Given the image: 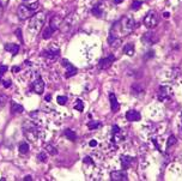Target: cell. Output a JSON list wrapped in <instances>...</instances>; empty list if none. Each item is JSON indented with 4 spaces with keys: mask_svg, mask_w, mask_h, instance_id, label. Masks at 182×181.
Returning <instances> with one entry per match:
<instances>
[{
    "mask_svg": "<svg viewBox=\"0 0 182 181\" xmlns=\"http://www.w3.org/2000/svg\"><path fill=\"white\" fill-rule=\"evenodd\" d=\"M143 41H145V42L149 43V44H154V43L156 42V38H155V36H154V35H152L151 32H148V34L144 35Z\"/></svg>",
    "mask_w": 182,
    "mask_h": 181,
    "instance_id": "2e32d148",
    "label": "cell"
},
{
    "mask_svg": "<svg viewBox=\"0 0 182 181\" xmlns=\"http://www.w3.org/2000/svg\"><path fill=\"white\" fill-rule=\"evenodd\" d=\"M5 49H6L7 52H10L12 55H16L19 52V46L16 44V43H6L5 44Z\"/></svg>",
    "mask_w": 182,
    "mask_h": 181,
    "instance_id": "7c38bea8",
    "label": "cell"
},
{
    "mask_svg": "<svg viewBox=\"0 0 182 181\" xmlns=\"http://www.w3.org/2000/svg\"><path fill=\"white\" fill-rule=\"evenodd\" d=\"M158 24V16L156 12H149L144 18V25L148 29H154Z\"/></svg>",
    "mask_w": 182,
    "mask_h": 181,
    "instance_id": "277c9868",
    "label": "cell"
},
{
    "mask_svg": "<svg viewBox=\"0 0 182 181\" xmlns=\"http://www.w3.org/2000/svg\"><path fill=\"white\" fill-rule=\"evenodd\" d=\"M19 70H21V67H18V66H15V67L12 68V71H13L15 73H17V72H18V71H19Z\"/></svg>",
    "mask_w": 182,
    "mask_h": 181,
    "instance_id": "74e56055",
    "label": "cell"
},
{
    "mask_svg": "<svg viewBox=\"0 0 182 181\" xmlns=\"http://www.w3.org/2000/svg\"><path fill=\"white\" fill-rule=\"evenodd\" d=\"M110 179L113 181H126L128 180V174L126 170H115L111 172Z\"/></svg>",
    "mask_w": 182,
    "mask_h": 181,
    "instance_id": "5b68a950",
    "label": "cell"
},
{
    "mask_svg": "<svg viewBox=\"0 0 182 181\" xmlns=\"http://www.w3.org/2000/svg\"><path fill=\"white\" fill-rule=\"evenodd\" d=\"M62 65L65 66L66 70H67L66 77H72V76H74L75 73H77V68H75L69 61H67L66 59H62Z\"/></svg>",
    "mask_w": 182,
    "mask_h": 181,
    "instance_id": "ba28073f",
    "label": "cell"
},
{
    "mask_svg": "<svg viewBox=\"0 0 182 181\" xmlns=\"http://www.w3.org/2000/svg\"><path fill=\"white\" fill-rule=\"evenodd\" d=\"M140 6H142V3H140V1H134L132 4V10H138V9H140Z\"/></svg>",
    "mask_w": 182,
    "mask_h": 181,
    "instance_id": "f546056e",
    "label": "cell"
},
{
    "mask_svg": "<svg viewBox=\"0 0 182 181\" xmlns=\"http://www.w3.org/2000/svg\"><path fill=\"white\" fill-rule=\"evenodd\" d=\"M32 180V176L31 175H26V176L24 178V181H31Z\"/></svg>",
    "mask_w": 182,
    "mask_h": 181,
    "instance_id": "8d00e7d4",
    "label": "cell"
},
{
    "mask_svg": "<svg viewBox=\"0 0 182 181\" xmlns=\"http://www.w3.org/2000/svg\"><path fill=\"white\" fill-rule=\"evenodd\" d=\"M46 22V15L43 12H38L36 15H32L30 22H29V25H28V31L29 35H36L40 32V30L43 28V24Z\"/></svg>",
    "mask_w": 182,
    "mask_h": 181,
    "instance_id": "6da1fadb",
    "label": "cell"
},
{
    "mask_svg": "<svg viewBox=\"0 0 182 181\" xmlns=\"http://www.w3.org/2000/svg\"><path fill=\"white\" fill-rule=\"evenodd\" d=\"M125 54H127L128 56H132L134 54V44L133 43H127L124 48Z\"/></svg>",
    "mask_w": 182,
    "mask_h": 181,
    "instance_id": "ac0fdd59",
    "label": "cell"
},
{
    "mask_svg": "<svg viewBox=\"0 0 182 181\" xmlns=\"http://www.w3.org/2000/svg\"><path fill=\"white\" fill-rule=\"evenodd\" d=\"M99 126H101V124L97 121H89V124H87V127H89L90 130H95V128H97Z\"/></svg>",
    "mask_w": 182,
    "mask_h": 181,
    "instance_id": "d4e9b609",
    "label": "cell"
},
{
    "mask_svg": "<svg viewBox=\"0 0 182 181\" xmlns=\"http://www.w3.org/2000/svg\"><path fill=\"white\" fill-rule=\"evenodd\" d=\"M23 110H24V108H23V106H21L19 103H17L15 101L11 102V112L12 113L19 114V113H23Z\"/></svg>",
    "mask_w": 182,
    "mask_h": 181,
    "instance_id": "4fadbf2b",
    "label": "cell"
},
{
    "mask_svg": "<svg viewBox=\"0 0 182 181\" xmlns=\"http://www.w3.org/2000/svg\"><path fill=\"white\" fill-rule=\"evenodd\" d=\"M4 86H5V88H10V86H11V82H10V80H5V82H4Z\"/></svg>",
    "mask_w": 182,
    "mask_h": 181,
    "instance_id": "d590c367",
    "label": "cell"
},
{
    "mask_svg": "<svg viewBox=\"0 0 182 181\" xmlns=\"http://www.w3.org/2000/svg\"><path fill=\"white\" fill-rule=\"evenodd\" d=\"M96 145H97V142H96V141H91V142H90V147H96Z\"/></svg>",
    "mask_w": 182,
    "mask_h": 181,
    "instance_id": "f35d334b",
    "label": "cell"
},
{
    "mask_svg": "<svg viewBox=\"0 0 182 181\" xmlns=\"http://www.w3.org/2000/svg\"><path fill=\"white\" fill-rule=\"evenodd\" d=\"M65 136H66L71 142H74L75 139H77V133H75L73 130H69V128L65 130Z\"/></svg>",
    "mask_w": 182,
    "mask_h": 181,
    "instance_id": "e0dca14e",
    "label": "cell"
},
{
    "mask_svg": "<svg viewBox=\"0 0 182 181\" xmlns=\"http://www.w3.org/2000/svg\"><path fill=\"white\" fill-rule=\"evenodd\" d=\"M117 25H119L122 35H128L133 31L134 27H136V22H134V19L131 16H125V17H122L119 23H117Z\"/></svg>",
    "mask_w": 182,
    "mask_h": 181,
    "instance_id": "7a4b0ae2",
    "label": "cell"
},
{
    "mask_svg": "<svg viewBox=\"0 0 182 181\" xmlns=\"http://www.w3.org/2000/svg\"><path fill=\"white\" fill-rule=\"evenodd\" d=\"M3 5H1V3H0V16H1V13H3Z\"/></svg>",
    "mask_w": 182,
    "mask_h": 181,
    "instance_id": "60d3db41",
    "label": "cell"
},
{
    "mask_svg": "<svg viewBox=\"0 0 182 181\" xmlns=\"http://www.w3.org/2000/svg\"><path fill=\"white\" fill-rule=\"evenodd\" d=\"M92 13L95 15L96 17H101L102 11H101V9H99V7H93V9H92Z\"/></svg>",
    "mask_w": 182,
    "mask_h": 181,
    "instance_id": "f1b7e54d",
    "label": "cell"
},
{
    "mask_svg": "<svg viewBox=\"0 0 182 181\" xmlns=\"http://www.w3.org/2000/svg\"><path fill=\"white\" fill-rule=\"evenodd\" d=\"M28 7H30V9H31V10H34V11H35V10H37V9H38V3L29 4V5H28Z\"/></svg>",
    "mask_w": 182,
    "mask_h": 181,
    "instance_id": "836d02e7",
    "label": "cell"
},
{
    "mask_svg": "<svg viewBox=\"0 0 182 181\" xmlns=\"http://www.w3.org/2000/svg\"><path fill=\"white\" fill-rule=\"evenodd\" d=\"M109 100H110V106H111V112L116 113L119 110V102H117V98L115 96L114 92H110L109 94Z\"/></svg>",
    "mask_w": 182,
    "mask_h": 181,
    "instance_id": "8fae6325",
    "label": "cell"
},
{
    "mask_svg": "<svg viewBox=\"0 0 182 181\" xmlns=\"http://www.w3.org/2000/svg\"><path fill=\"white\" fill-rule=\"evenodd\" d=\"M158 98H159L161 101H164V100H167V98H168V92H167L165 88H163V86L159 88V94H158Z\"/></svg>",
    "mask_w": 182,
    "mask_h": 181,
    "instance_id": "ffe728a7",
    "label": "cell"
},
{
    "mask_svg": "<svg viewBox=\"0 0 182 181\" xmlns=\"http://www.w3.org/2000/svg\"><path fill=\"white\" fill-rule=\"evenodd\" d=\"M24 1H28V0H24Z\"/></svg>",
    "mask_w": 182,
    "mask_h": 181,
    "instance_id": "ee69618b",
    "label": "cell"
},
{
    "mask_svg": "<svg viewBox=\"0 0 182 181\" xmlns=\"http://www.w3.org/2000/svg\"><path fill=\"white\" fill-rule=\"evenodd\" d=\"M29 151V145H28V143H21L19 144V152L21 154H26Z\"/></svg>",
    "mask_w": 182,
    "mask_h": 181,
    "instance_id": "7402d4cb",
    "label": "cell"
},
{
    "mask_svg": "<svg viewBox=\"0 0 182 181\" xmlns=\"http://www.w3.org/2000/svg\"><path fill=\"white\" fill-rule=\"evenodd\" d=\"M132 161H133V158L132 157H130V156H122L121 157V164H122V168H128L131 166V163H132Z\"/></svg>",
    "mask_w": 182,
    "mask_h": 181,
    "instance_id": "5bb4252c",
    "label": "cell"
},
{
    "mask_svg": "<svg viewBox=\"0 0 182 181\" xmlns=\"http://www.w3.org/2000/svg\"><path fill=\"white\" fill-rule=\"evenodd\" d=\"M46 151H47V152H49V155H56L58 154V150L53 147V145H50V144H47L46 145Z\"/></svg>",
    "mask_w": 182,
    "mask_h": 181,
    "instance_id": "44dd1931",
    "label": "cell"
},
{
    "mask_svg": "<svg viewBox=\"0 0 182 181\" xmlns=\"http://www.w3.org/2000/svg\"><path fill=\"white\" fill-rule=\"evenodd\" d=\"M15 32H16V36L21 40V42H23V35H22V30H21V29H17Z\"/></svg>",
    "mask_w": 182,
    "mask_h": 181,
    "instance_id": "1f68e13d",
    "label": "cell"
},
{
    "mask_svg": "<svg viewBox=\"0 0 182 181\" xmlns=\"http://www.w3.org/2000/svg\"><path fill=\"white\" fill-rule=\"evenodd\" d=\"M120 132V128H119V126H113V133H119Z\"/></svg>",
    "mask_w": 182,
    "mask_h": 181,
    "instance_id": "e575fe53",
    "label": "cell"
},
{
    "mask_svg": "<svg viewBox=\"0 0 182 181\" xmlns=\"http://www.w3.org/2000/svg\"><path fill=\"white\" fill-rule=\"evenodd\" d=\"M66 101H67V97H66V96H58V97H56V102H58L59 104H61V106L66 104Z\"/></svg>",
    "mask_w": 182,
    "mask_h": 181,
    "instance_id": "484cf974",
    "label": "cell"
},
{
    "mask_svg": "<svg viewBox=\"0 0 182 181\" xmlns=\"http://www.w3.org/2000/svg\"><path fill=\"white\" fill-rule=\"evenodd\" d=\"M7 70H9V67L6 65H1V66H0V76H3L5 72L7 71Z\"/></svg>",
    "mask_w": 182,
    "mask_h": 181,
    "instance_id": "d6a6232c",
    "label": "cell"
},
{
    "mask_svg": "<svg viewBox=\"0 0 182 181\" xmlns=\"http://www.w3.org/2000/svg\"><path fill=\"white\" fill-rule=\"evenodd\" d=\"M164 17H167V18H168V17H169V13H168V12H165V13H164Z\"/></svg>",
    "mask_w": 182,
    "mask_h": 181,
    "instance_id": "7bdbcfd3",
    "label": "cell"
},
{
    "mask_svg": "<svg viewBox=\"0 0 182 181\" xmlns=\"http://www.w3.org/2000/svg\"><path fill=\"white\" fill-rule=\"evenodd\" d=\"M50 100H52V96H50V95H47V96H46V101H48V102H49Z\"/></svg>",
    "mask_w": 182,
    "mask_h": 181,
    "instance_id": "ab89813d",
    "label": "cell"
},
{
    "mask_svg": "<svg viewBox=\"0 0 182 181\" xmlns=\"http://www.w3.org/2000/svg\"><path fill=\"white\" fill-rule=\"evenodd\" d=\"M37 158H38V161H41V162H46V160H47V156H46V154L41 152V154H38Z\"/></svg>",
    "mask_w": 182,
    "mask_h": 181,
    "instance_id": "4dcf8cb0",
    "label": "cell"
},
{
    "mask_svg": "<svg viewBox=\"0 0 182 181\" xmlns=\"http://www.w3.org/2000/svg\"><path fill=\"white\" fill-rule=\"evenodd\" d=\"M6 101H7V96L6 95H0V109L5 106Z\"/></svg>",
    "mask_w": 182,
    "mask_h": 181,
    "instance_id": "83f0119b",
    "label": "cell"
},
{
    "mask_svg": "<svg viewBox=\"0 0 182 181\" xmlns=\"http://www.w3.org/2000/svg\"><path fill=\"white\" fill-rule=\"evenodd\" d=\"M121 1H122V0H114L115 4H119V3H121Z\"/></svg>",
    "mask_w": 182,
    "mask_h": 181,
    "instance_id": "b9f144b4",
    "label": "cell"
},
{
    "mask_svg": "<svg viewBox=\"0 0 182 181\" xmlns=\"http://www.w3.org/2000/svg\"><path fill=\"white\" fill-rule=\"evenodd\" d=\"M126 119L128 121H139L140 120V113L138 112V110H128V112L126 113Z\"/></svg>",
    "mask_w": 182,
    "mask_h": 181,
    "instance_id": "30bf717a",
    "label": "cell"
},
{
    "mask_svg": "<svg viewBox=\"0 0 182 181\" xmlns=\"http://www.w3.org/2000/svg\"><path fill=\"white\" fill-rule=\"evenodd\" d=\"M59 54H60V49H49V50L43 52V55L47 58H55Z\"/></svg>",
    "mask_w": 182,
    "mask_h": 181,
    "instance_id": "9a60e30c",
    "label": "cell"
},
{
    "mask_svg": "<svg viewBox=\"0 0 182 181\" xmlns=\"http://www.w3.org/2000/svg\"><path fill=\"white\" fill-rule=\"evenodd\" d=\"M115 60V56L113 54H110L108 55L107 58H103V59H101V61L98 62V67L101 68V70H107L111 66V64L114 62Z\"/></svg>",
    "mask_w": 182,
    "mask_h": 181,
    "instance_id": "8992f818",
    "label": "cell"
},
{
    "mask_svg": "<svg viewBox=\"0 0 182 181\" xmlns=\"http://www.w3.org/2000/svg\"><path fill=\"white\" fill-rule=\"evenodd\" d=\"M174 144H176V137L175 136H170L169 139H168V143H167V147L170 148V147H173Z\"/></svg>",
    "mask_w": 182,
    "mask_h": 181,
    "instance_id": "4316f807",
    "label": "cell"
},
{
    "mask_svg": "<svg viewBox=\"0 0 182 181\" xmlns=\"http://www.w3.org/2000/svg\"><path fill=\"white\" fill-rule=\"evenodd\" d=\"M74 109L78 110V112H83V110H84V104H83V102H81L80 100L75 101V103H74Z\"/></svg>",
    "mask_w": 182,
    "mask_h": 181,
    "instance_id": "cb8c5ba5",
    "label": "cell"
},
{
    "mask_svg": "<svg viewBox=\"0 0 182 181\" xmlns=\"http://www.w3.org/2000/svg\"><path fill=\"white\" fill-rule=\"evenodd\" d=\"M53 32H54V30L50 28V27H47L44 30H43V32H42V37L44 38V40H48V38H50L52 37V35H53Z\"/></svg>",
    "mask_w": 182,
    "mask_h": 181,
    "instance_id": "d6986e66",
    "label": "cell"
},
{
    "mask_svg": "<svg viewBox=\"0 0 182 181\" xmlns=\"http://www.w3.org/2000/svg\"><path fill=\"white\" fill-rule=\"evenodd\" d=\"M143 91H144V89L140 85H138V84H133L132 85V92H133V94H142Z\"/></svg>",
    "mask_w": 182,
    "mask_h": 181,
    "instance_id": "603a6c76",
    "label": "cell"
},
{
    "mask_svg": "<svg viewBox=\"0 0 182 181\" xmlns=\"http://www.w3.org/2000/svg\"><path fill=\"white\" fill-rule=\"evenodd\" d=\"M34 15V10H31L30 7H28V5H21V6L17 9V16L21 21H25L28 18Z\"/></svg>",
    "mask_w": 182,
    "mask_h": 181,
    "instance_id": "3957f363",
    "label": "cell"
},
{
    "mask_svg": "<svg viewBox=\"0 0 182 181\" xmlns=\"http://www.w3.org/2000/svg\"><path fill=\"white\" fill-rule=\"evenodd\" d=\"M61 24H62V19H61L59 16H54V17H53V18L50 19L49 27H50L54 31H56V30H59V29L61 28Z\"/></svg>",
    "mask_w": 182,
    "mask_h": 181,
    "instance_id": "9c48e42d",
    "label": "cell"
},
{
    "mask_svg": "<svg viewBox=\"0 0 182 181\" xmlns=\"http://www.w3.org/2000/svg\"><path fill=\"white\" fill-rule=\"evenodd\" d=\"M32 90L36 92V94H42L44 90V82L42 78H37L36 80L32 83Z\"/></svg>",
    "mask_w": 182,
    "mask_h": 181,
    "instance_id": "52a82bcc",
    "label": "cell"
}]
</instances>
